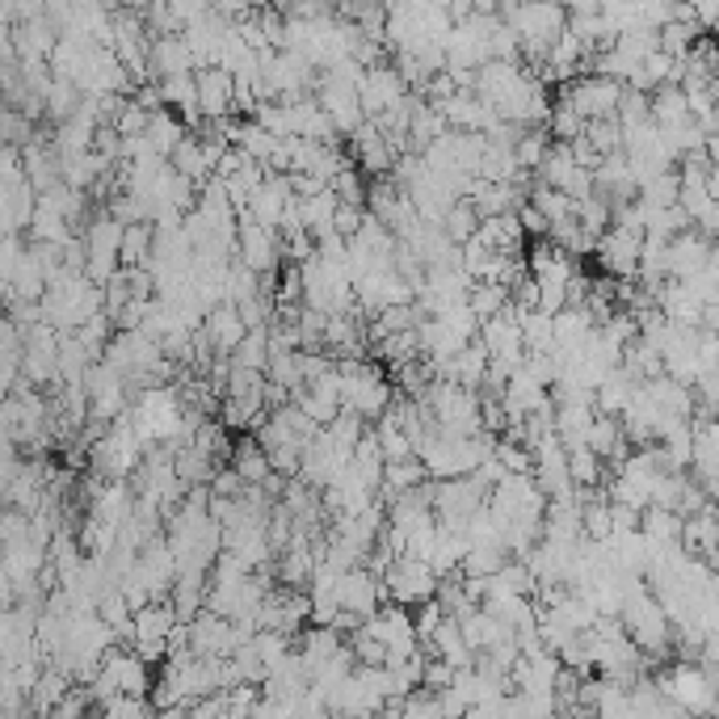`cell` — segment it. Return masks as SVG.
Masks as SVG:
<instances>
[{
    "instance_id": "1",
    "label": "cell",
    "mask_w": 719,
    "mask_h": 719,
    "mask_svg": "<svg viewBox=\"0 0 719 719\" xmlns=\"http://www.w3.org/2000/svg\"><path fill=\"white\" fill-rule=\"evenodd\" d=\"M337 392L341 408L362 417L366 425H375L392 408V383L371 358L362 362H337Z\"/></svg>"
},
{
    "instance_id": "2",
    "label": "cell",
    "mask_w": 719,
    "mask_h": 719,
    "mask_svg": "<svg viewBox=\"0 0 719 719\" xmlns=\"http://www.w3.org/2000/svg\"><path fill=\"white\" fill-rule=\"evenodd\" d=\"M379 581L383 602L387 606H404V611H417L421 602H434V593H438V576L425 569L421 560H408V555H400Z\"/></svg>"
},
{
    "instance_id": "3",
    "label": "cell",
    "mask_w": 719,
    "mask_h": 719,
    "mask_svg": "<svg viewBox=\"0 0 719 719\" xmlns=\"http://www.w3.org/2000/svg\"><path fill=\"white\" fill-rule=\"evenodd\" d=\"M560 106H569L581 123H597V118H614L618 110V97H623V85L614 81H602V76H576L569 85L555 88Z\"/></svg>"
},
{
    "instance_id": "4",
    "label": "cell",
    "mask_w": 719,
    "mask_h": 719,
    "mask_svg": "<svg viewBox=\"0 0 719 719\" xmlns=\"http://www.w3.org/2000/svg\"><path fill=\"white\" fill-rule=\"evenodd\" d=\"M358 106H362V118H383L387 110H396L408 97V88H404V81L392 72V64H375V67H362L358 76Z\"/></svg>"
},
{
    "instance_id": "5",
    "label": "cell",
    "mask_w": 719,
    "mask_h": 719,
    "mask_svg": "<svg viewBox=\"0 0 719 719\" xmlns=\"http://www.w3.org/2000/svg\"><path fill=\"white\" fill-rule=\"evenodd\" d=\"M639 232H627V228H606V232L593 240V257L597 265L606 270L611 282H632L635 278V261H639Z\"/></svg>"
},
{
    "instance_id": "6",
    "label": "cell",
    "mask_w": 719,
    "mask_h": 719,
    "mask_svg": "<svg viewBox=\"0 0 719 719\" xmlns=\"http://www.w3.org/2000/svg\"><path fill=\"white\" fill-rule=\"evenodd\" d=\"M333 602H337L341 614L350 618H371V614L383 606V581L371 576L366 569H350L337 576V590H333Z\"/></svg>"
},
{
    "instance_id": "7",
    "label": "cell",
    "mask_w": 719,
    "mask_h": 719,
    "mask_svg": "<svg viewBox=\"0 0 719 719\" xmlns=\"http://www.w3.org/2000/svg\"><path fill=\"white\" fill-rule=\"evenodd\" d=\"M711 261H716V244L702 240L695 228L674 236V240L665 244V278H669V282H686V278H695L698 270H707Z\"/></svg>"
},
{
    "instance_id": "8",
    "label": "cell",
    "mask_w": 719,
    "mask_h": 719,
    "mask_svg": "<svg viewBox=\"0 0 719 719\" xmlns=\"http://www.w3.org/2000/svg\"><path fill=\"white\" fill-rule=\"evenodd\" d=\"M194 88H198V114H202V123L232 118L236 81L223 72V67H202V72H194Z\"/></svg>"
},
{
    "instance_id": "9",
    "label": "cell",
    "mask_w": 719,
    "mask_h": 719,
    "mask_svg": "<svg viewBox=\"0 0 719 719\" xmlns=\"http://www.w3.org/2000/svg\"><path fill=\"white\" fill-rule=\"evenodd\" d=\"M202 333H207V341H211L215 358H232L236 345L244 341V324H240V316H236L232 303H219V308H211L207 316H202Z\"/></svg>"
},
{
    "instance_id": "10",
    "label": "cell",
    "mask_w": 719,
    "mask_h": 719,
    "mask_svg": "<svg viewBox=\"0 0 719 719\" xmlns=\"http://www.w3.org/2000/svg\"><path fill=\"white\" fill-rule=\"evenodd\" d=\"M148 72L156 81H165V76H181V72H194V60L186 43H181V34H165V39H152L148 43Z\"/></svg>"
},
{
    "instance_id": "11",
    "label": "cell",
    "mask_w": 719,
    "mask_h": 719,
    "mask_svg": "<svg viewBox=\"0 0 719 719\" xmlns=\"http://www.w3.org/2000/svg\"><path fill=\"white\" fill-rule=\"evenodd\" d=\"M169 169L177 173V177H186L194 190H198L202 181H211L215 165H211V156H207V148H202V139H198V135H186V139L173 148Z\"/></svg>"
},
{
    "instance_id": "12",
    "label": "cell",
    "mask_w": 719,
    "mask_h": 719,
    "mask_svg": "<svg viewBox=\"0 0 719 719\" xmlns=\"http://www.w3.org/2000/svg\"><path fill=\"white\" fill-rule=\"evenodd\" d=\"M635 530H639V539H644L648 548H677V539H681V518L669 513V509L648 506L644 513H639Z\"/></svg>"
},
{
    "instance_id": "13",
    "label": "cell",
    "mask_w": 719,
    "mask_h": 719,
    "mask_svg": "<svg viewBox=\"0 0 719 719\" xmlns=\"http://www.w3.org/2000/svg\"><path fill=\"white\" fill-rule=\"evenodd\" d=\"M232 446H236L232 434L219 425V417H207V421L194 429V438H190V450H198L202 459H211V463H219V467L232 459Z\"/></svg>"
},
{
    "instance_id": "14",
    "label": "cell",
    "mask_w": 719,
    "mask_h": 719,
    "mask_svg": "<svg viewBox=\"0 0 719 719\" xmlns=\"http://www.w3.org/2000/svg\"><path fill=\"white\" fill-rule=\"evenodd\" d=\"M152 223H127L118 240V270H144L152 257Z\"/></svg>"
},
{
    "instance_id": "15",
    "label": "cell",
    "mask_w": 719,
    "mask_h": 719,
    "mask_svg": "<svg viewBox=\"0 0 719 719\" xmlns=\"http://www.w3.org/2000/svg\"><path fill=\"white\" fill-rule=\"evenodd\" d=\"M228 467L240 476V484H244V488H257L265 476H270V463H265V455L257 450V442L249 438V434L232 446V459H228Z\"/></svg>"
},
{
    "instance_id": "16",
    "label": "cell",
    "mask_w": 719,
    "mask_h": 719,
    "mask_svg": "<svg viewBox=\"0 0 719 719\" xmlns=\"http://www.w3.org/2000/svg\"><path fill=\"white\" fill-rule=\"evenodd\" d=\"M572 173H576V160H572L569 144H551V152L543 156V165L534 169V181L548 186V190L564 194V186L572 181Z\"/></svg>"
},
{
    "instance_id": "17",
    "label": "cell",
    "mask_w": 719,
    "mask_h": 719,
    "mask_svg": "<svg viewBox=\"0 0 719 719\" xmlns=\"http://www.w3.org/2000/svg\"><path fill=\"white\" fill-rule=\"evenodd\" d=\"M186 135H190V131L181 127V123H177V118H173V114H169V110H160V114H152V118H148V131H144V139H148V148L156 152V156H165V160H169L173 148H177V144H181Z\"/></svg>"
},
{
    "instance_id": "18",
    "label": "cell",
    "mask_w": 719,
    "mask_h": 719,
    "mask_svg": "<svg viewBox=\"0 0 719 719\" xmlns=\"http://www.w3.org/2000/svg\"><path fill=\"white\" fill-rule=\"evenodd\" d=\"M551 152V135L543 127L534 131H522L518 135V144H513V165H518V173H530L534 177V169L543 165V156Z\"/></svg>"
},
{
    "instance_id": "19",
    "label": "cell",
    "mask_w": 719,
    "mask_h": 719,
    "mask_svg": "<svg viewBox=\"0 0 719 719\" xmlns=\"http://www.w3.org/2000/svg\"><path fill=\"white\" fill-rule=\"evenodd\" d=\"M476 228H480V219L471 211V202H467V198H455L450 211L442 215V236L459 249V244H467V240L476 236Z\"/></svg>"
},
{
    "instance_id": "20",
    "label": "cell",
    "mask_w": 719,
    "mask_h": 719,
    "mask_svg": "<svg viewBox=\"0 0 719 719\" xmlns=\"http://www.w3.org/2000/svg\"><path fill=\"white\" fill-rule=\"evenodd\" d=\"M232 366H244V371H257V375H265V366H270V345H265V329H257V333H244V341L236 345Z\"/></svg>"
},
{
    "instance_id": "21",
    "label": "cell",
    "mask_w": 719,
    "mask_h": 719,
    "mask_svg": "<svg viewBox=\"0 0 719 719\" xmlns=\"http://www.w3.org/2000/svg\"><path fill=\"white\" fill-rule=\"evenodd\" d=\"M581 139H585V144H590L597 156H614V152H623V127H618L614 118H597V123H585Z\"/></svg>"
},
{
    "instance_id": "22",
    "label": "cell",
    "mask_w": 719,
    "mask_h": 719,
    "mask_svg": "<svg viewBox=\"0 0 719 719\" xmlns=\"http://www.w3.org/2000/svg\"><path fill=\"white\" fill-rule=\"evenodd\" d=\"M329 194L337 198L341 207H362V202H366V177H362L354 165H345V169L329 181Z\"/></svg>"
},
{
    "instance_id": "23",
    "label": "cell",
    "mask_w": 719,
    "mask_h": 719,
    "mask_svg": "<svg viewBox=\"0 0 719 719\" xmlns=\"http://www.w3.org/2000/svg\"><path fill=\"white\" fill-rule=\"evenodd\" d=\"M106 719H152V702H148V698L114 695L106 702Z\"/></svg>"
},
{
    "instance_id": "24",
    "label": "cell",
    "mask_w": 719,
    "mask_h": 719,
    "mask_svg": "<svg viewBox=\"0 0 719 719\" xmlns=\"http://www.w3.org/2000/svg\"><path fill=\"white\" fill-rule=\"evenodd\" d=\"M207 492H211V497H223V501H236V497L244 492V484H240V476H236L232 467L223 463L219 471H215L211 484H207Z\"/></svg>"
},
{
    "instance_id": "25",
    "label": "cell",
    "mask_w": 719,
    "mask_h": 719,
    "mask_svg": "<svg viewBox=\"0 0 719 719\" xmlns=\"http://www.w3.org/2000/svg\"><path fill=\"white\" fill-rule=\"evenodd\" d=\"M362 207H337V215H333V236H341V240H350V236L358 232L362 223Z\"/></svg>"
},
{
    "instance_id": "26",
    "label": "cell",
    "mask_w": 719,
    "mask_h": 719,
    "mask_svg": "<svg viewBox=\"0 0 719 719\" xmlns=\"http://www.w3.org/2000/svg\"><path fill=\"white\" fill-rule=\"evenodd\" d=\"M186 707H190V702H177V707H160V711H152V719H186Z\"/></svg>"
},
{
    "instance_id": "27",
    "label": "cell",
    "mask_w": 719,
    "mask_h": 719,
    "mask_svg": "<svg viewBox=\"0 0 719 719\" xmlns=\"http://www.w3.org/2000/svg\"><path fill=\"white\" fill-rule=\"evenodd\" d=\"M695 719H716V716H695Z\"/></svg>"
}]
</instances>
